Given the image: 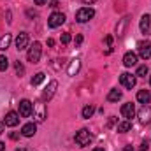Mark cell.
I'll use <instances>...</instances> for the list:
<instances>
[{
    "label": "cell",
    "mask_w": 151,
    "mask_h": 151,
    "mask_svg": "<svg viewBox=\"0 0 151 151\" xmlns=\"http://www.w3.org/2000/svg\"><path fill=\"white\" fill-rule=\"evenodd\" d=\"M40 55H42V46H40V42H34L30 47H28V62L30 63H39V60H40Z\"/></svg>",
    "instance_id": "6da1fadb"
},
{
    "label": "cell",
    "mask_w": 151,
    "mask_h": 151,
    "mask_svg": "<svg viewBox=\"0 0 151 151\" xmlns=\"http://www.w3.org/2000/svg\"><path fill=\"white\" fill-rule=\"evenodd\" d=\"M93 16H95V11H93L91 7H83V9H79V11L76 12V21H77V23H86V21H90Z\"/></svg>",
    "instance_id": "7a4b0ae2"
},
{
    "label": "cell",
    "mask_w": 151,
    "mask_h": 151,
    "mask_svg": "<svg viewBox=\"0 0 151 151\" xmlns=\"http://www.w3.org/2000/svg\"><path fill=\"white\" fill-rule=\"evenodd\" d=\"M90 142H91V134H90V130L81 128V130L76 134V144L81 146V148H84V146H88Z\"/></svg>",
    "instance_id": "3957f363"
},
{
    "label": "cell",
    "mask_w": 151,
    "mask_h": 151,
    "mask_svg": "<svg viewBox=\"0 0 151 151\" xmlns=\"http://www.w3.org/2000/svg\"><path fill=\"white\" fill-rule=\"evenodd\" d=\"M137 49H139V56L142 60H148L151 58V42L150 40H141L137 44Z\"/></svg>",
    "instance_id": "277c9868"
},
{
    "label": "cell",
    "mask_w": 151,
    "mask_h": 151,
    "mask_svg": "<svg viewBox=\"0 0 151 151\" xmlns=\"http://www.w3.org/2000/svg\"><path fill=\"white\" fill-rule=\"evenodd\" d=\"M63 23H65V14H63V12H53V14L49 16V19H47V25H49L51 28L62 27Z\"/></svg>",
    "instance_id": "5b68a950"
},
{
    "label": "cell",
    "mask_w": 151,
    "mask_h": 151,
    "mask_svg": "<svg viewBox=\"0 0 151 151\" xmlns=\"http://www.w3.org/2000/svg\"><path fill=\"white\" fill-rule=\"evenodd\" d=\"M121 116L125 118V119H132L134 116H135V106L132 104V102H127V104H123L121 106Z\"/></svg>",
    "instance_id": "8992f818"
},
{
    "label": "cell",
    "mask_w": 151,
    "mask_h": 151,
    "mask_svg": "<svg viewBox=\"0 0 151 151\" xmlns=\"http://www.w3.org/2000/svg\"><path fill=\"white\" fill-rule=\"evenodd\" d=\"M139 121H141L142 125L151 123V107L148 104H144V106L141 107V111H139Z\"/></svg>",
    "instance_id": "52a82bcc"
},
{
    "label": "cell",
    "mask_w": 151,
    "mask_h": 151,
    "mask_svg": "<svg viewBox=\"0 0 151 151\" xmlns=\"http://www.w3.org/2000/svg\"><path fill=\"white\" fill-rule=\"evenodd\" d=\"M119 81H121V84H123L125 88H128V90H132V88L135 86V76L128 74V72H123V74L119 76Z\"/></svg>",
    "instance_id": "ba28073f"
},
{
    "label": "cell",
    "mask_w": 151,
    "mask_h": 151,
    "mask_svg": "<svg viewBox=\"0 0 151 151\" xmlns=\"http://www.w3.org/2000/svg\"><path fill=\"white\" fill-rule=\"evenodd\" d=\"M32 109H34V104L30 102V100H21L19 102V114L23 116V118H28L30 114H32Z\"/></svg>",
    "instance_id": "9c48e42d"
},
{
    "label": "cell",
    "mask_w": 151,
    "mask_h": 151,
    "mask_svg": "<svg viewBox=\"0 0 151 151\" xmlns=\"http://www.w3.org/2000/svg\"><path fill=\"white\" fill-rule=\"evenodd\" d=\"M139 27H141V32H142L144 35H150L151 34V16L150 14H144V16L141 18Z\"/></svg>",
    "instance_id": "30bf717a"
},
{
    "label": "cell",
    "mask_w": 151,
    "mask_h": 151,
    "mask_svg": "<svg viewBox=\"0 0 151 151\" xmlns=\"http://www.w3.org/2000/svg\"><path fill=\"white\" fill-rule=\"evenodd\" d=\"M19 123V114L14 113V111H11V113L5 114V118H4V125L5 127H16Z\"/></svg>",
    "instance_id": "8fae6325"
},
{
    "label": "cell",
    "mask_w": 151,
    "mask_h": 151,
    "mask_svg": "<svg viewBox=\"0 0 151 151\" xmlns=\"http://www.w3.org/2000/svg\"><path fill=\"white\" fill-rule=\"evenodd\" d=\"M56 88H58V83H56V81H51V83L46 86L42 99H44V100H51V99H53V95H55V91H56Z\"/></svg>",
    "instance_id": "7c38bea8"
},
{
    "label": "cell",
    "mask_w": 151,
    "mask_h": 151,
    "mask_svg": "<svg viewBox=\"0 0 151 151\" xmlns=\"http://www.w3.org/2000/svg\"><path fill=\"white\" fill-rule=\"evenodd\" d=\"M34 111H35V119H37L39 123L46 119V116H47V113H46V106H44V104H40V102H39V104H35Z\"/></svg>",
    "instance_id": "4fadbf2b"
},
{
    "label": "cell",
    "mask_w": 151,
    "mask_h": 151,
    "mask_svg": "<svg viewBox=\"0 0 151 151\" xmlns=\"http://www.w3.org/2000/svg\"><path fill=\"white\" fill-rule=\"evenodd\" d=\"M28 34H25V32H21L18 37H16V47H18V51H21V49H25L27 46H28Z\"/></svg>",
    "instance_id": "5bb4252c"
},
{
    "label": "cell",
    "mask_w": 151,
    "mask_h": 151,
    "mask_svg": "<svg viewBox=\"0 0 151 151\" xmlns=\"http://www.w3.org/2000/svg\"><path fill=\"white\" fill-rule=\"evenodd\" d=\"M123 63H125V67H134V65L137 63V55L132 53V51L125 53V56H123Z\"/></svg>",
    "instance_id": "9a60e30c"
},
{
    "label": "cell",
    "mask_w": 151,
    "mask_h": 151,
    "mask_svg": "<svg viewBox=\"0 0 151 151\" xmlns=\"http://www.w3.org/2000/svg\"><path fill=\"white\" fill-rule=\"evenodd\" d=\"M35 132H37L35 123H27V125H23V128H21V134H23L25 137H34Z\"/></svg>",
    "instance_id": "2e32d148"
},
{
    "label": "cell",
    "mask_w": 151,
    "mask_h": 151,
    "mask_svg": "<svg viewBox=\"0 0 151 151\" xmlns=\"http://www.w3.org/2000/svg\"><path fill=\"white\" fill-rule=\"evenodd\" d=\"M137 100H139L141 104H150L151 102V91L150 90H141V91L137 93Z\"/></svg>",
    "instance_id": "e0dca14e"
},
{
    "label": "cell",
    "mask_w": 151,
    "mask_h": 151,
    "mask_svg": "<svg viewBox=\"0 0 151 151\" xmlns=\"http://www.w3.org/2000/svg\"><path fill=\"white\" fill-rule=\"evenodd\" d=\"M79 69H81V60L79 58H76V60H72L70 62V65H69V76H76L77 72H79Z\"/></svg>",
    "instance_id": "ac0fdd59"
},
{
    "label": "cell",
    "mask_w": 151,
    "mask_h": 151,
    "mask_svg": "<svg viewBox=\"0 0 151 151\" xmlns=\"http://www.w3.org/2000/svg\"><path fill=\"white\" fill-rule=\"evenodd\" d=\"M11 40H12V37H11V34H5L4 37L0 39V49L2 51H5L9 46H11Z\"/></svg>",
    "instance_id": "d6986e66"
},
{
    "label": "cell",
    "mask_w": 151,
    "mask_h": 151,
    "mask_svg": "<svg viewBox=\"0 0 151 151\" xmlns=\"http://www.w3.org/2000/svg\"><path fill=\"white\" fill-rule=\"evenodd\" d=\"M119 99H121V91L119 90H111L109 95H107V100L109 102H118Z\"/></svg>",
    "instance_id": "ffe728a7"
},
{
    "label": "cell",
    "mask_w": 151,
    "mask_h": 151,
    "mask_svg": "<svg viewBox=\"0 0 151 151\" xmlns=\"http://www.w3.org/2000/svg\"><path fill=\"white\" fill-rule=\"evenodd\" d=\"M130 121L127 119V121H121V123H118V132H121V134H125V132H128L130 130Z\"/></svg>",
    "instance_id": "44dd1931"
},
{
    "label": "cell",
    "mask_w": 151,
    "mask_h": 151,
    "mask_svg": "<svg viewBox=\"0 0 151 151\" xmlns=\"http://www.w3.org/2000/svg\"><path fill=\"white\" fill-rule=\"evenodd\" d=\"M95 113V106H86L84 109H83V118H86V119H90L91 116Z\"/></svg>",
    "instance_id": "7402d4cb"
},
{
    "label": "cell",
    "mask_w": 151,
    "mask_h": 151,
    "mask_svg": "<svg viewBox=\"0 0 151 151\" xmlns=\"http://www.w3.org/2000/svg\"><path fill=\"white\" fill-rule=\"evenodd\" d=\"M42 81H44V74H42V72H37V74L32 77V86H37Z\"/></svg>",
    "instance_id": "603a6c76"
},
{
    "label": "cell",
    "mask_w": 151,
    "mask_h": 151,
    "mask_svg": "<svg viewBox=\"0 0 151 151\" xmlns=\"http://www.w3.org/2000/svg\"><path fill=\"white\" fill-rule=\"evenodd\" d=\"M127 23H128V18H123V19H121V23L116 27V32H118V35H123V30H125Z\"/></svg>",
    "instance_id": "cb8c5ba5"
},
{
    "label": "cell",
    "mask_w": 151,
    "mask_h": 151,
    "mask_svg": "<svg viewBox=\"0 0 151 151\" xmlns=\"http://www.w3.org/2000/svg\"><path fill=\"white\" fill-rule=\"evenodd\" d=\"M7 67H9V60H7V56H0V70L4 72V70H7Z\"/></svg>",
    "instance_id": "d4e9b609"
},
{
    "label": "cell",
    "mask_w": 151,
    "mask_h": 151,
    "mask_svg": "<svg viewBox=\"0 0 151 151\" xmlns=\"http://www.w3.org/2000/svg\"><path fill=\"white\" fill-rule=\"evenodd\" d=\"M148 72H150V70H148V65H141V67L137 69V74L135 76H139V77H146Z\"/></svg>",
    "instance_id": "484cf974"
},
{
    "label": "cell",
    "mask_w": 151,
    "mask_h": 151,
    "mask_svg": "<svg viewBox=\"0 0 151 151\" xmlns=\"http://www.w3.org/2000/svg\"><path fill=\"white\" fill-rule=\"evenodd\" d=\"M14 67H16V72H18V76H21L23 72H25V67H23V63H21L19 60H18V62L14 63Z\"/></svg>",
    "instance_id": "4316f807"
},
{
    "label": "cell",
    "mask_w": 151,
    "mask_h": 151,
    "mask_svg": "<svg viewBox=\"0 0 151 151\" xmlns=\"http://www.w3.org/2000/svg\"><path fill=\"white\" fill-rule=\"evenodd\" d=\"M60 40H62V44H69V42L72 40V37H70V34H63Z\"/></svg>",
    "instance_id": "83f0119b"
},
{
    "label": "cell",
    "mask_w": 151,
    "mask_h": 151,
    "mask_svg": "<svg viewBox=\"0 0 151 151\" xmlns=\"http://www.w3.org/2000/svg\"><path fill=\"white\" fill-rule=\"evenodd\" d=\"M47 2H49V7H53V9L58 7V2H56V0H47Z\"/></svg>",
    "instance_id": "f1b7e54d"
},
{
    "label": "cell",
    "mask_w": 151,
    "mask_h": 151,
    "mask_svg": "<svg viewBox=\"0 0 151 151\" xmlns=\"http://www.w3.org/2000/svg\"><path fill=\"white\" fill-rule=\"evenodd\" d=\"M139 151H148V142H142L141 148H139Z\"/></svg>",
    "instance_id": "f546056e"
},
{
    "label": "cell",
    "mask_w": 151,
    "mask_h": 151,
    "mask_svg": "<svg viewBox=\"0 0 151 151\" xmlns=\"http://www.w3.org/2000/svg\"><path fill=\"white\" fill-rule=\"evenodd\" d=\"M81 42H83V35H77V37H76V44H77V46H79V44H81Z\"/></svg>",
    "instance_id": "4dcf8cb0"
},
{
    "label": "cell",
    "mask_w": 151,
    "mask_h": 151,
    "mask_svg": "<svg viewBox=\"0 0 151 151\" xmlns=\"http://www.w3.org/2000/svg\"><path fill=\"white\" fill-rule=\"evenodd\" d=\"M111 42H113V37H111V35H107V37H106V44H107V46H111Z\"/></svg>",
    "instance_id": "1f68e13d"
},
{
    "label": "cell",
    "mask_w": 151,
    "mask_h": 151,
    "mask_svg": "<svg viewBox=\"0 0 151 151\" xmlns=\"http://www.w3.org/2000/svg\"><path fill=\"white\" fill-rule=\"evenodd\" d=\"M35 4L37 5H44V4H47V0H35Z\"/></svg>",
    "instance_id": "d6a6232c"
},
{
    "label": "cell",
    "mask_w": 151,
    "mask_h": 151,
    "mask_svg": "<svg viewBox=\"0 0 151 151\" xmlns=\"http://www.w3.org/2000/svg\"><path fill=\"white\" fill-rule=\"evenodd\" d=\"M47 46L53 47V46H55V40H53V39H47Z\"/></svg>",
    "instance_id": "836d02e7"
},
{
    "label": "cell",
    "mask_w": 151,
    "mask_h": 151,
    "mask_svg": "<svg viewBox=\"0 0 151 151\" xmlns=\"http://www.w3.org/2000/svg\"><path fill=\"white\" fill-rule=\"evenodd\" d=\"M11 139H12V141H16V139H18V134H14V132H12V134H11Z\"/></svg>",
    "instance_id": "e575fe53"
},
{
    "label": "cell",
    "mask_w": 151,
    "mask_h": 151,
    "mask_svg": "<svg viewBox=\"0 0 151 151\" xmlns=\"http://www.w3.org/2000/svg\"><path fill=\"white\" fill-rule=\"evenodd\" d=\"M123 151H134V148H132V146H125V148H123Z\"/></svg>",
    "instance_id": "d590c367"
},
{
    "label": "cell",
    "mask_w": 151,
    "mask_h": 151,
    "mask_svg": "<svg viewBox=\"0 0 151 151\" xmlns=\"http://www.w3.org/2000/svg\"><path fill=\"white\" fill-rule=\"evenodd\" d=\"M4 150H5V144H4V142L0 141V151H4Z\"/></svg>",
    "instance_id": "8d00e7d4"
},
{
    "label": "cell",
    "mask_w": 151,
    "mask_h": 151,
    "mask_svg": "<svg viewBox=\"0 0 151 151\" xmlns=\"http://www.w3.org/2000/svg\"><path fill=\"white\" fill-rule=\"evenodd\" d=\"M0 134H4V123L0 121Z\"/></svg>",
    "instance_id": "74e56055"
},
{
    "label": "cell",
    "mask_w": 151,
    "mask_h": 151,
    "mask_svg": "<svg viewBox=\"0 0 151 151\" xmlns=\"http://www.w3.org/2000/svg\"><path fill=\"white\" fill-rule=\"evenodd\" d=\"M84 4H93V2H97V0H83Z\"/></svg>",
    "instance_id": "f35d334b"
},
{
    "label": "cell",
    "mask_w": 151,
    "mask_h": 151,
    "mask_svg": "<svg viewBox=\"0 0 151 151\" xmlns=\"http://www.w3.org/2000/svg\"><path fill=\"white\" fill-rule=\"evenodd\" d=\"M93 151H104V148H95Z\"/></svg>",
    "instance_id": "ab89813d"
},
{
    "label": "cell",
    "mask_w": 151,
    "mask_h": 151,
    "mask_svg": "<svg viewBox=\"0 0 151 151\" xmlns=\"http://www.w3.org/2000/svg\"><path fill=\"white\" fill-rule=\"evenodd\" d=\"M16 151H27V150L25 148H19V150H16Z\"/></svg>",
    "instance_id": "60d3db41"
},
{
    "label": "cell",
    "mask_w": 151,
    "mask_h": 151,
    "mask_svg": "<svg viewBox=\"0 0 151 151\" xmlns=\"http://www.w3.org/2000/svg\"><path fill=\"white\" fill-rule=\"evenodd\" d=\"M150 83H151V76H150Z\"/></svg>",
    "instance_id": "b9f144b4"
}]
</instances>
